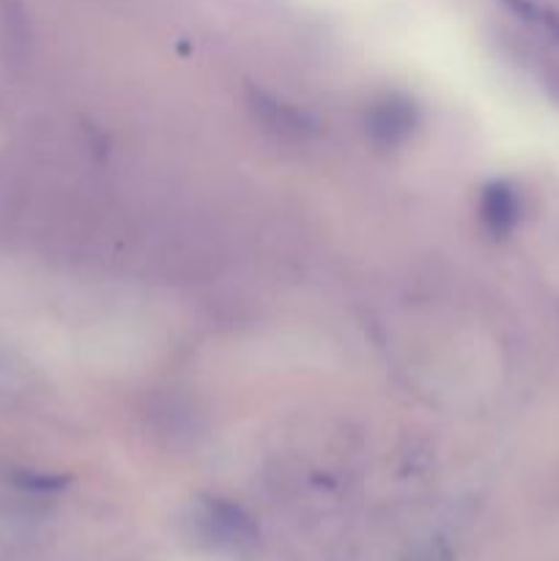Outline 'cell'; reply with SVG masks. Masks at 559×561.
Wrapping results in <instances>:
<instances>
[{"instance_id":"6da1fadb","label":"cell","mask_w":559,"mask_h":561,"mask_svg":"<svg viewBox=\"0 0 559 561\" xmlns=\"http://www.w3.org/2000/svg\"><path fill=\"white\" fill-rule=\"evenodd\" d=\"M208 529L230 546H252L258 540V529L239 507H230L225 502H208L206 507Z\"/></svg>"},{"instance_id":"7a4b0ae2","label":"cell","mask_w":559,"mask_h":561,"mask_svg":"<svg viewBox=\"0 0 559 561\" xmlns=\"http://www.w3.org/2000/svg\"><path fill=\"white\" fill-rule=\"evenodd\" d=\"M518 197L507 184L488 186L486 195H482V219L493 236H507L518 222Z\"/></svg>"},{"instance_id":"3957f363","label":"cell","mask_w":559,"mask_h":561,"mask_svg":"<svg viewBox=\"0 0 559 561\" xmlns=\"http://www.w3.org/2000/svg\"><path fill=\"white\" fill-rule=\"evenodd\" d=\"M411 110L406 102H387L381 107L373 110V126L378 140L384 142H398L400 137L409 135L411 129Z\"/></svg>"},{"instance_id":"277c9868","label":"cell","mask_w":559,"mask_h":561,"mask_svg":"<svg viewBox=\"0 0 559 561\" xmlns=\"http://www.w3.org/2000/svg\"><path fill=\"white\" fill-rule=\"evenodd\" d=\"M14 485L22 488V491L31 493H49V491H60L66 485V480L53 474H36V471H14Z\"/></svg>"}]
</instances>
